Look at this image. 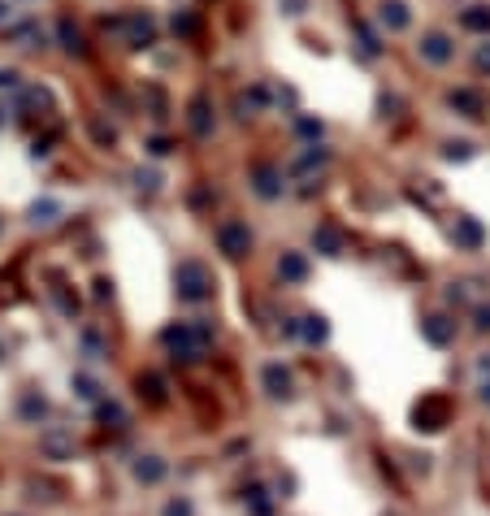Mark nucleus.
I'll return each mask as SVG.
<instances>
[{
	"mask_svg": "<svg viewBox=\"0 0 490 516\" xmlns=\"http://www.w3.org/2000/svg\"><path fill=\"white\" fill-rule=\"evenodd\" d=\"M209 287H213V273L204 269L200 261H183V265H178V291H183L187 299H204Z\"/></svg>",
	"mask_w": 490,
	"mask_h": 516,
	"instance_id": "1",
	"label": "nucleus"
},
{
	"mask_svg": "<svg viewBox=\"0 0 490 516\" xmlns=\"http://www.w3.org/2000/svg\"><path fill=\"white\" fill-rule=\"evenodd\" d=\"M217 243H221V252H226V256H247L252 235H247V226H239V221H226V226L217 230Z\"/></svg>",
	"mask_w": 490,
	"mask_h": 516,
	"instance_id": "2",
	"label": "nucleus"
},
{
	"mask_svg": "<svg viewBox=\"0 0 490 516\" xmlns=\"http://www.w3.org/2000/svg\"><path fill=\"white\" fill-rule=\"evenodd\" d=\"M412 417H417V430H443L447 425V399H438V395L434 399H421Z\"/></svg>",
	"mask_w": 490,
	"mask_h": 516,
	"instance_id": "3",
	"label": "nucleus"
},
{
	"mask_svg": "<svg viewBox=\"0 0 490 516\" xmlns=\"http://www.w3.org/2000/svg\"><path fill=\"white\" fill-rule=\"evenodd\" d=\"M421 53H425V61H434V65H443V61H451V39L443 35V31H434V35H425L421 39Z\"/></svg>",
	"mask_w": 490,
	"mask_h": 516,
	"instance_id": "4",
	"label": "nucleus"
},
{
	"mask_svg": "<svg viewBox=\"0 0 490 516\" xmlns=\"http://www.w3.org/2000/svg\"><path fill=\"white\" fill-rule=\"evenodd\" d=\"M265 386H269V395L287 399V395H291V373L282 369V365H269V369H265Z\"/></svg>",
	"mask_w": 490,
	"mask_h": 516,
	"instance_id": "5",
	"label": "nucleus"
},
{
	"mask_svg": "<svg viewBox=\"0 0 490 516\" xmlns=\"http://www.w3.org/2000/svg\"><path fill=\"white\" fill-rule=\"evenodd\" d=\"M451 334H456V321H447V317H430V321H425V339L438 343V347L451 343Z\"/></svg>",
	"mask_w": 490,
	"mask_h": 516,
	"instance_id": "6",
	"label": "nucleus"
},
{
	"mask_svg": "<svg viewBox=\"0 0 490 516\" xmlns=\"http://www.w3.org/2000/svg\"><path fill=\"white\" fill-rule=\"evenodd\" d=\"M460 27H469V31H482V35H490V9H486V5H473V9H464V13H460Z\"/></svg>",
	"mask_w": 490,
	"mask_h": 516,
	"instance_id": "7",
	"label": "nucleus"
},
{
	"mask_svg": "<svg viewBox=\"0 0 490 516\" xmlns=\"http://www.w3.org/2000/svg\"><path fill=\"white\" fill-rule=\"evenodd\" d=\"M382 22L391 31H404L408 27V5H404V0H386V5H382Z\"/></svg>",
	"mask_w": 490,
	"mask_h": 516,
	"instance_id": "8",
	"label": "nucleus"
},
{
	"mask_svg": "<svg viewBox=\"0 0 490 516\" xmlns=\"http://www.w3.org/2000/svg\"><path fill=\"white\" fill-rule=\"evenodd\" d=\"M313 243L325 252V256H339L343 252V239H339V230H330V226H321L317 235H313Z\"/></svg>",
	"mask_w": 490,
	"mask_h": 516,
	"instance_id": "9",
	"label": "nucleus"
},
{
	"mask_svg": "<svg viewBox=\"0 0 490 516\" xmlns=\"http://www.w3.org/2000/svg\"><path fill=\"white\" fill-rule=\"evenodd\" d=\"M256 191H261L265 200H273V195H278V174H273L269 165H261V169H256Z\"/></svg>",
	"mask_w": 490,
	"mask_h": 516,
	"instance_id": "10",
	"label": "nucleus"
},
{
	"mask_svg": "<svg viewBox=\"0 0 490 516\" xmlns=\"http://www.w3.org/2000/svg\"><path fill=\"white\" fill-rule=\"evenodd\" d=\"M451 105H460L464 117H482V100L473 91H451Z\"/></svg>",
	"mask_w": 490,
	"mask_h": 516,
	"instance_id": "11",
	"label": "nucleus"
},
{
	"mask_svg": "<svg viewBox=\"0 0 490 516\" xmlns=\"http://www.w3.org/2000/svg\"><path fill=\"white\" fill-rule=\"evenodd\" d=\"M282 278H291V282H304V273H308V265H304V256H282Z\"/></svg>",
	"mask_w": 490,
	"mask_h": 516,
	"instance_id": "12",
	"label": "nucleus"
},
{
	"mask_svg": "<svg viewBox=\"0 0 490 516\" xmlns=\"http://www.w3.org/2000/svg\"><path fill=\"white\" fill-rule=\"evenodd\" d=\"M191 131L195 135H209V105H204V100H195V105H191Z\"/></svg>",
	"mask_w": 490,
	"mask_h": 516,
	"instance_id": "13",
	"label": "nucleus"
},
{
	"mask_svg": "<svg viewBox=\"0 0 490 516\" xmlns=\"http://www.w3.org/2000/svg\"><path fill=\"white\" fill-rule=\"evenodd\" d=\"M456 235L469 243V247H477V243H482V226H477V221H460V226H456Z\"/></svg>",
	"mask_w": 490,
	"mask_h": 516,
	"instance_id": "14",
	"label": "nucleus"
},
{
	"mask_svg": "<svg viewBox=\"0 0 490 516\" xmlns=\"http://www.w3.org/2000/svg\"><path fill=\"white\" fill-rule=\"evenodd\" d=\"M135 473H139V482H161V473H165V464H161V460H143V464H139V469H135Z\"/></svg>",
	"mask_w": 490,
	"mask_h": 516,
	"instance_id": "15",
	"label": "nucleus"
},
{
	"mask_svg": "<svg viewBox=\"0 0 490 516\" xmlns=\"http://www.w3.org/2000/svg\"><path fill=\"white\" fill-rule=\"evenodd\" d=\"M61 39H65V48H70V53H83V39H79V31H74L70 22H61Z\"/></svg>",
	"mask_w": 490,
	"mask_h": 516,
	"instance_id": "16",
	"label": "nucleus"
},
{
	"mask_svg": "<svg viewBox=\"0 0 490 516\" xmlns=\"http://www.w3.org/2000/svg\"><path fill=\"white\" fill-rule=\"evenodd\" d=\"M304 334H308V343H321V339H325V321H321V317H308Z\"/></svg>",
	"mask_w": 490,
	"mask_h": 516,
	"instance_id": "17",
	"label": "nucleus"
},
{
	"mask_svg": "<svg viewBox=\"0 0 490 516\" xmlns=\"http://www.w3.org/2000/svg\"><path fill=\"white\" fill-rule=\"evenodd\" d=\"M165 516H191V503H187V499H174V503L165 508Z\"/></svg>",
	"mask_w": 490,
	"mask_h": 516,
	"instance_id": "18",
	"label": "nucleus"
},
{
	"mask_svg": "<svg viewBox=\"0 0 490 516\" xmlns=\"http://www.w3.org/2000/svg\"><path fill=\"white\" fill-rule=\"evenodd\" d=\"M57 213V204H35V221H53Z\"/></svg>",
	"mask_w": 490,
	"mask_h": 516,
	"instance_id": "19",
	"label": "nucleus"
},
{
	"mask_svg": "<svg viewBox=\"0 0 490 516\" xmlns=\"http://www.w3.org/2000/svg\"><path fill=\"white\" fill-rule=\"evenodd\" d=\"M477 70H482V74L490 70V39H486L482 48H477Z\"/></svg>",
	"mask_w": 490,
	"mask_h": 516,
	"instance_id": "20",
	"label": "nucleus"
},
{
	"mask_svg": "<svg viewBox=\"0 0 490 516\" xmlns=\"http://www.w3.org/2000/svg\"><path fill=\"white\" fill-rule=\"evenodd\" d=\"M22 412H27V417H44V399H27V404H22Z\"/></svg>",
	"mask_w": 490,
	"mask_h": 516,
	"instance_id": "21",
	"label": "nucleus"
},
{
	"mask_svg": "<svg viewBox=\"0 0 490 516\" xmlns=\"http://www.w3.org/2000/svg\"><path fill=\"white\" fill-rule=\"evenodd\" d=\"M174 31H183V35H191V31H195V22H191V18H174Z\"/></svg>",
	"mask_w": 490,
	"mask_h": 516,
	"instance_id": "22",
	"label": "nucleus"
},
{
	"mask_svg": "<svg viewBox=\"0 0 490 516\" xmlns=\"http://www.w3.org/2000/svg\"><path fill=\"white\" fill-rule=\"evenodd\" d=\"M447 157L456 161V157H469V143H447Z\"/></svg>",
	"mask_w": 490,
	"mask_h": 516,
	"instance_id": "23",
	"label": "nucleus"
},
{
	"mask_svg": "<svg viewBox=\"0 0 490 516\" xmlns=\"http://www.w3.org/2000/svg\"><path fill=\"white\" fill-rule=\"evenodd\" d=\"M477 330H490V308H477Z\"/></svg>",
	"mask_w": 490,
	"mask_h": 516,
	"instance_id": "24",
	"label": "nucleus"
},
{
	"mask_svg": "<svg viewBox=\"0 0 490 516\" xmlns=\"http://www.w3.org/2000/svg\"><path fill=\"white\" fill-rule=\"evenodd\" d=\"M13 83H18V74L13 70H0V87H13Z\"/></svg>",
	"mask_w": 490,
	"mask_h": 516,
	"instance_id": "25",
	"label": "nucleus"
},
{
	"mask_svg": "<svg viewBox=\"0 0 490 516\" xmlns=\"http://www.w3.org/2000/svg\"><path fill=\"white\" fill-rule=\"evenodd\" d=\"M287 5V13H304V0H282Z\"/></svg>",
	"mask_w": 490,
	"mask_h": 516,
	"instance_id": "26",
	"label": "nucleus"
},
{
	"mask_svg": "<svg viewBox=\"0 0 490 516\" xmlns=\"http://www.w3.org/2000/svg\"><path fill=\"white\" fill-rule=\"evenodd\" d=\"M482 399H486V404H490V382H486V386H482Z\"/></svg>",
	"mask_w": 490,
	"mask_h": 516,
	"instance_id": "27",
	"label": "nucleus"
},
{
	"mask_svg": "<svg viewBox=\"0 0 490 516\" xmlns=\"http://www.w3.org/2000/svg\"><path fill=\"white\" fill-rule=\"evenodd\" d=\"M0 13H5V5H0Z\"/></svg>",
	"mask_w": 490,
	"mask_h": 516,
	"instance_id": "28",
	"label": "nucleus"
},
{
	"mask_svg": "<svg viewBox=\"0 0 490 516\" xmlns=\"http://www.w3.org/2000/svg\"><path fill=\"white\" fill-rule=\"evenodd\" d=\"M0 122H5V113H0Z\"/></svg>",
	"mask_w": 490,
	"mask_h": 516,
	"instance_id": "29",
	"label": "nucleus"
}]
</instances>
